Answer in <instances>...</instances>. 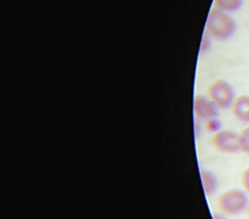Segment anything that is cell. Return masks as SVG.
I'll list each match as a JSON object with an SVG mask.
<instances>
[{
	"mask_svg": "<svg viewBox=\"0 0 249 219\" xmlns=\"http://www.w3.org/2000/svg\"><path fill=\"white\" fill-rule=\"evenodd\" d=\"M231 111L236 120L240 123L249 124V95L237 96L231 106Z\"/></svg>",
	"mask_w": 249,
	"mask_h": 219,
	"instance_id": "obj_6",
	"label": "cell"
},
{
	"mask_svg": "<svg viewBox=\"0 0 249 219\" xmlns=\"http://www.w3.org/2000/svg\"><path fill=\"white\" fill-rule=\"evenodd\" d=\"M200 178L201 182H203V189H204L206 195L213 194L216 190V188H217V180H216L215 174H213L212 172L201 171Z\"/></svg>",
	"mask_w": 249,
	"mask_h": 219,
	"instance_id": "obj_7",
	"label": "cell"
},
{
	"mask_svg": "<svg viewBox=\"0 0 249 219\" xmlns=\"http://www.w3.org/2000/svg\"><path fill=\"white\" fill-rule=\"evenodd\" d=\"M207 96L219 109H228L236 99L233 87L224 79H215L211 82L207 87Z\"/></svg>",
	"mask_w": 249,
	"mask_h": 219,
	"instance_id": "obj_3",
	"label": "cell"
},
{
	"mask_svg": "<svg viewBox=\"0 0 249 219\" xmlns=\"http://www.w3.org/2000/svg\"><path fill=\"white\" fill-rule=\"evenodd\" d=\"M206 31L216 40H228L235 34L236 23L227 12L213 7L207 17Z\"/></svg>",
	"mask_w": 249,
	"mask_h": 219,
	"instance_id": "obj_1",
	"label": "cell"
},
{
	"mask_svg": "<svg viewBox=\"0 0 249 219\" xmlns=\"http://www.w3.org/2000/svg\"><path fill=\"white\" fill-rule=\"evenodd\" d=\"M245 211H247V214H248V217H249V202H248V206H247V210H245Z\"/></svg>",
	"mask_w": 249,
	"mask_h": 219,
	"instance_id": "obj_13",
	"label": "cell"
},
{
	"mask_svg": "<svg viewBox=\"0 0 249 219\" xmlns=\"http://www.w3.org/2000/svg\"><path fill=\"white\" fill-rule=\"evenodd\" d=\"M206 127L208 131H211V132H217V131H220V123H219V120L217 118L216 119H211V120H207L206 122Z\"/></svg>",
	"mask_w": 249,
	"mask_h": 219,
	"instance_id": "obj_10",
	"label": "cell"
},
{
	"mask_svg": "<svg viewBox=\"0 0 249 219\" xmlns=\"http://www.w3.org/2000/svg\"><path fill=\"white\" fill-rule=\"evenodd\" d=\"M241 186L245 193H249V168L241 173Z\"/></svg>",
	"mask_w": 249,
	"mask_h": 219,
	"instance_id": "obj_11",
	"label": "cell"
},
{
	"mask_svg": "<svg viewBox=\"0 0 249 219\" xmlns=\"http://www.w3.org/2000/svg\"><path fill=\"white\" fill-rule=\"evenodd\" d=\"M213 4L217 10L230 14V12H235L241 8L243 0H213Z\"/></svg>",
	"mask_w": 249,
	"mask_h": 219,
	"instance_id": "obj_8",
	"label": "cell"
},
{
	"mask_svg": "<svg viewBox=\"0 0 249 219\" xmlns=\"http://www.w3.org/2000/svg\"><path fill=\"white\" fill-rule=\"evenodd\" d=\"M239 147L241 152L249 153V125L240 131L239 134Z\"/></svg>",
	"mask_w": 249,
	"mask_h": 219,
	"instance_id": "obj_9",
	"label": "cell"
},
{
	"mask_svg": "<svg viewBox=\"0 0 249 219\" xmlns=\"http://www.w3.org/2000/svg\"><path fill=\"white\" fill-rule=\"evenodd\" d=\"M194 114L197 119L206 120V122L216 119L219 115V107L207 95H196L194 99Z\"/></svg>",
	"mask_w": 249,
	"mask_h": 219,
	"instance_id": "obj_5",
	"label": "cell"
},
{
	"mask_svg": "<svg viewBox=\"0 0 249 219\" xmlns=\"http://www.w3.org/2000/svg\"><path fill=\"white\" fill-rule=\"evenodd\" d=\"M248 197L240 189H231L224 191L217 198V209L225 215H239L248 206Z\"/></svg>",
	"mask_w": 249,
	"mask_h": 219,
	"instance_id": "obj_2",
	"label": "cell"
},
{
	"mask_svg": "<svg viewBox=\"0 0 249 219\" xmlns=\"http://www.w3.org/2000/svg\"><path fill=\"white\" fill-rule=\"evenodd\" d=\"M212 147L223 153H236L240 151L239 135L231 129H220L212 135Z\"/></svg>",
	"mask_w": 249,
	"mask_h": 219,
	"instance_id": "obj_4",
	"label": "cell"
},
{
	"mask_svg": "<svg viewBox=\"0 0 249 219\" xmlns=\"http://www.w3.org/2000/svg\"><path fill=\"white\" fill-rule=\"evenodd\" d=\"M213 219H227L225 217H223L221 214H213Z\"/></svg>",
	"mask_w": 249,
	"mask_h": 219,
	"instance_id": "obj_12",
	"label": "cell"
}]
</instances>
